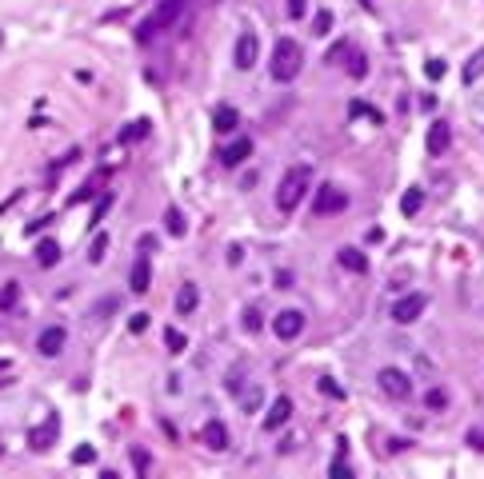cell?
Here are the masks:
<instances>
[{"instance_id": "4fadbf2b", "label": "cell", "mask_w": 484, "mask_h": 479, "mask_svg": "<svg viewBox=\"0 0 484 479\" xmlns=\"http://www.w3.org/2000/svg\"><path fill=\"white\" fill-rule=\"evenodd\" d=\"M200 440H204V447H209V452H228L232 435H228V428H224L221 419H209V423H204V431H200Z\"/></svg>"}, {"instance_id": "d6986e66", "label": "cell", "mask_w": 484, "mask_h": 479, "mask_svg": "<svg viewBox=\"0 0 484 479\" xmlns=\"http://www.w3.org/2000/svg\"><path fill=\"white\" fill-rule=\"evenodd\" d=\"M212 124H216V132H236L240 116H236L232 104H221V108H216V116H212Z\"/></svg>"}, {"instance_id": "60d3db41", "label": "cell", "mask_w": 484, "mask_h": 479, "mask_svg": "<svg viewBox=\"0 0 484 479\" xmlns=\"http://www.w3.org/2000/svg\"><path fill=\"white\" fill-rule=\"evenodd\" d=\"M469 447H476V452H484V431H480V428H472V431H469Z\"/></svg>"}, {"instance_id": "9a60e30c", "label": "cell", "mask_w": 484, "mask_h": 479, "mask_svg": "<svg viewBox=\"0 0 484 479\" xmlns=\"http://www.w3.org/2000/svg\"><path fill=\"white\" fill-rule=\"evenodd\" d=\"M336 264L345 272H352V276H364V272H368V260H364V252H356V248H340V252H336Z\"/></svg>"}, {"instance_id": "52a82bcc", "label": "cell", "mask_w": 484, "mask_h": 479, "mask_svg": "<svg viewBox=\"0 0 484 479\" xmlns=\"http://www.w3.org/2000/svg\"><path fill=\"white\" fill-rule=\"evenodd\" d=\"M424 304H428V300H424L421 292H412V295H400L397 304L388 307V316L397 319V324H416V319L424 316Z\"/></svg>"}, {"instance_id": "f1b7e54d", "label": "cell", "mask_w": 484, "mask_h": 479, "mask_svg": "<svg viewBox=\"0 0 484 479\" xmlns=\"http://www.w3.org/2000/svg\"><path fill=\"white\" fill-rule=\"evenodd\" d=\"M104 252H108V236L100 232L97 240H92V248H88V260H92V264H100V260H104Z\"/></svg>"}, {"instance_id": "3957f363", "label": "cell", "mask_w": 484, "mask_h": 479, "mask_svg": "<svg viewBox=\"0 0 484 479\" xmlns=\"http://www.w3.org/2000/svg\"><path fill=\"white\" fill-rule=\"evenodd\" d=\"M309 180H312V168L309 164H292L285 172V180H280V188H276V208L285 212H292L304 200V192H309Z\"/></svg>"}, {"instance_id": "9c48e42d", "label": "cell", "mask_w": 484, "mask_h": 479, "mask_svg": "<svg viewBox=\"0 0 484 479\" xmlns=\"http://www.w3.org/2000/svg\"><path fill=\"white\" fill-rule=\"evenodd\" d=\"M252 148H256V144H252L249 136H236L232 144L221 148V164H224V168H240V164L252 156Z\"/></svg>"}, {"instance_id": "ac0fdd59", "label": "cell", "mask_w": 484, "mask_h": 479, "mask_svg": "<svg viewBox=\"0 0 484 479\" xmlns=\"http://www.w3.org/2000/svg\"><path fill=\"white\" fill-rule=\"evenodd\" d=\"M37 264L40 268H56L61 264V240H37Z\"/></svg>"}, {"instance_id": "44dd1931", "label": "cell", "mask_w": 484, "mask_h": 479, "mask_svg": "<svg viewBox=\"0 0 484 479\" xmlns=\"http://www.w3.org/2000/svg\"><path fill=\"white\" fill-rule=\"evenodd\" d=\"M149 132H152V124H149V120L128 124V128H120V144H137V140H144Z\"/></svg>"}, {"instance_id": "277c9868", "label": "cell", "mask_w": 484, "mask_h": 479, "mask_svg": "<svg viewBox=\"0 0 484 479\" xmlns=\"http://www.w3.org/2000/svg\"><path fill=\"white\" fill-rule=\"evenodd\" d=\"M348 208V192L336 184H321V192H316V200H312V212L316 216H340V212Z\"/></svg>"}, {"instance_id": "603a6c76", "label": "cell", "mask_w": 484, "mask_h": 479, "mask_svg": "<svg viewBox=\"0 0 484 479\" xmlns=\"http://www.w3.org/2000/svg\"><path fill=\"white\" fill-rule=\"evenodd\" d=\"M421 204H424V192H421V188H409V192L400 196V212H404V216H416V212H421Z\"/></svg>"}, {"instance_id": "1f68e13d", "label": "cell", "mask_w": 484, "mask_h": 479, "mask_svg": "<svg viewBox=\"0 0 484 479\" xmlns=\"http://www.w3.org/2000/svg\"><path fill=\"white\" fill-rule=\"evenodd\" d=\"M261 404H264V400H261V388H249V392L240 395V407H244V411H256Z\"/></svg>"}, {"instance_id": "d590c367", "label": "cell", "mask_w": 484, "mask_h": 479, "mask_svg": "<svg viewBox=\"0 0 484 479\" xmlns=\"http://www.w3.org/2000/svg\"><path fill=\"white\" fill-rule=\"evenodd\" d=\"M16 283H4V292H0V312H8V307H16Z\"/></svg>"}, {"instance_id": "8fae6325", "label": "cell", "mask_w": 484, "mask_h": 479, "mask_svg": "<svg viewBox=\"0 0 484 479\" xmlns=\"http://www.w3.org/2000/svg\"><path fill=\"white\" fill-rule=\"evenodd\" d=\"M424 144H428V156H445L448 144H452V128H448V120H433V128H428V136H424Z\"/></svg>"}, {"instance_id": "6da1fadb", "label": "cell", "mask_w": 484, "mask_h": 479, "mask_svg": "<svg viewBox=\"0 0 484 479\" xmlns=\"http://www.w3.org/2000/svg\"><path fill=\"white\" fill-rule=\"evenodd\" d=\"M185 8H188V0H156L152 16L137 28V44H152V37H156V32H168V28H176V20L185 16Z\"/></svg>"}, {"instance_id": "30bf717a", "label": "cell", "mask_w": 484, "mask_h": 479, "mask_svg": "<svg viewBox=\"0 0 484 479\" xmlns=\"http://www.w3.org/2000/svg\"><path fill=\"white\" fill-rule=\"evenodd\" d=\"M64 344H68V332H64V328H56V324H52V328H44V332L37 336V352H40V356H61Z\"/></svg>"}, {"instance_id": "d6a6232c", "label": "cell", "mask_w": 484, "mask_h": 479, "mask_svg": "<svg viewBox=\"0 0 484 479\" xmlns=\"http://www.w3.org/2000/svg\"><path fill=\"white\" fill-rule=\"evenodd\" d=\"M132 464H137L140 475H149V467H152V455L144 452V447H132Z\"/></svg>"}, {"instance_id": "7402d4cb", "label": "cell", "mask_w": 484, "mask_h": 479, "mask_svg": "<svg viewBox=\"0 0 484 479\" xmlns=\"http://www.w3.org/2000/svg\"><path fill=\"white\" fill-rule=\"evenodd\" d=\"M240 319H244V332H249V336H261V328H264V312H261L256 304L244 307V316H240Z\"/></svg>"}, {"instance_id": "8d00e7d4", "label": "cell", "mask_w": 484, "mask_h": 479, "mask_svg": "<svg viewBox=\"0 0 484 479\" xmlns=\"http://www.w3.org/2000/svg\"><path fill=\"white\" fill-rule=\"evenodd\" d=\"M285 13H288V20H300L304 16V0H285Z\"/></svg>"}, {"instance_id": "ab89813d", "label": "cell", "mask_w": 484, "mask_h": 479, "mask_svg": "<svg viewBox=\"0 0 484 479\" xmlns=\"http://www.w3.org/2000/svg\"><path fill=\"white\" fill-rule=\"evenodd\" d=\"M328 475H333V479H352V467H348V464H340V459H336V464H333V471H328Z\"/></svg>"}, {"instance_id": "f35d334b", "label": "cell", "mask_w": 484, "mask_h": 479, "mask_svg": "<svg viewBox=\"0 0 484 479\" xmlns=\"http://www.w3.org/2000/svg\"><path fill=\"white\" fill-rule=\"evenodd\" d=\"M144 328H149V316H144V312H137V316L128 319V332H144Z\"/></svg>"}, {"instance_id": "e0dca14e", "label": "cell", "mask_w": 484, "mask_h": 479, "mask_svg": "<svg viewBox=\"0 0 484 479\" xmlns=\"http://www.w3.org/2000/svg\"><path fill=\"white\" fill-rule=\"evenodd\" d=\"M197 304H200V292H197V283H180V292H176V312L180 316H192L197 312Z\"/></svg>"}, {"instance_id": "d4e9b609", "label": "cell", "mask_w": 484, "mask_h": 479, "mask_svg": "<svg viewBox=\"0 0 484 479\" xmlns=\"http://www.w3.org/2000/svg\"><path fill=\"white\" fill-rule=\"evenodd\" d=\"M164 344H168V352H173V356H180V352L188 347V336L180 332V328H168V332H164Z\"/></svg>"}, {"instance_id": "5bb4252c", "label": "cell", "mask_w": 484, "mask_h": 479, "mask_svg": "<svg viewBox=\"0 0 484 479\" xmlns=\"http://www.w3.org/2000/svg\"><path fill=\"white\" fill-rule=\"evenodd\" d=\"M288 416H292V400H288V395H276L273 407L264 411V431H280L288 423Z\"/></svg>"}, {"instance_id": "f546056e", "label": "cell", "mask_w": 484, "mask_h": 479, "mask_svg": "<svg viewBox=\"0 0 484 479\" xmlns=\"http://www.w3.org/2000/svg\"><path fill=\"white\" fill-rule=\"evenodd\" d=\"M92 459H97V447H92V443H80V447L73 452V464H76V467L92 464Z\"/></svg>"}, {"instance_id": "83f0119b", "label": "cell", "mask_w": 484, "mask_h": 479, "mask_svg": "<svg viewBox=\"0 0 484 479\" xmlns=\"http://www.w3.org/2000/svg\"><path fill=\"white\" fill-rule=\"evenodd\" d=\"M348 116H368V120H376V124L385 120V116L373 108V104H360V100H356V104H348Z\"/></svg>"}, {"instance_id": "2e32d148", "label": "cell", "mask_w": 484, "mask_h": 479, "mask_svg": "<svg viewBox=\"0 0 484 479\" xmlns=\"http://www.w3.org/2000/svg\"><path fill=\"white\" fill-rule=\"evenodd\" d=\"M149 283H152V264L144 256L137 260V264H132V276H128V288H132V292H149Z\"/></svg>"}, {"instance_id": "74e56055", "label": "cell", "mask_w": 484, "mask_h": 479, "mask_svg": "<svg viewBox=\"0 0 484 479\" xmlns=\"http://www.w3.org/2000/svg\"><path fill=\"white\" fill-rule=\"evenodd\" d=\"M424 72H428V80H440V76H445V60H428Z\"/></svg>"}, {"instance_id": "e575fe53", "label": "cell", "mask_w": 484, "mask_h": 479, "mask_svg": "<svg viewBox=\"0 0 484 479\" xmlns=\"http://www.w3.org/2000/svg\"><path fill=\"white\" fill-rule=\"evenodd\" d=\"M312 32H316V37H328V32H333V13L316 16V20H312Z\"/></svg>"}, {"instance_id": "5b68a950", "label": "cell", "mask_w": 484, "mask_h": 479, "mask_svg": "<svg viewBox=\"0 0 484 479\" xmlns=\"http://www.w3.org/2000/svg\"><path fill=\"white\" fill-rule=\"evenodd\" d=\"M376 383H380V392H385V400H397V404L412 395V380H409V376H404L400 368H380Z\"/></svg>"}, {"instance_id": "4316f807", "label": "cell", "mask_w": 484, "mask_h": 479, "mask_svg": "<svg viewBox=\"0 0 484 479\" xmlns=\"http://www.w3.org/2000/svg\"><path fill=\"white\" fill-rule=\"evenodd\" d=\"M316 388H321L324 395H333V400H345V388H340L333 376H321V380H316Z\"/></svg>"}, {"instance_id": "ffe728a7", "label": "cell", "mask_w": 484, "mask_h": 479, "mask_svg": "<svg viewBox=\"0 0 484 479\" xmlns=\"http://www.w3.org/2000/svg\"><path fill=\"white\" fill-rule=\"evenodd\" d=\"M480 76H484V49L480 52H472V56H469V60H464V84H476V80H480Z\"/></svg>"}, {"instance_id": "7a4b0ae2", "label": "cell", "mask_w": 484, "mask_h": 479, "mask_svg": "<svg viewBox=\"0 0 484 479\" xmlns=\"http://www.w3.org/2000/svg\"><path fill=\"white\" fill-rule=\"evenodd\" d=\"M300 68H304V49H300L297 40H276L273 49V64H268V72H273L276 84H288V80H297Z\"/></svg>"}, {"instance_id": "8992f818", "label": "cell", "mask_w": 484, "mask_h": 479, "mask_svg": "<svg viewBox=\"0 0 484 479\" xmlns=\"http://www.w3.org/2000/svg\"><path fill=\"white\" fill-rule=\"evenodd\" d=\"M300 332H304V312H297V307H285V312H276V319H273V336H276V340L292 344Z\"/></svg>"}, {"instance_id": "7c38bea8", "label": "cell", "mask_w": 484, "mask_h": 479, "mask_svg": "<svg viewBox=\"0 0 484 479\" xmlns=\"http://www.w3.org/2000/svg\"><path fill=\"white\" fill-rule=\"evenodd\" d=\"M256 52H261V37H256V32H244V37L236 40V52H232L236 68H252V64H256Z\"/></svg>"}, {"instance_id": "ba28073f", "label": "cell", "mask_w": 484, "mask_h": 479, "mask_svg": "<svg viewBox=\"0 0 484 479\" xmlns=\"http://www.w3.org/2000/svg\"><path fill=\"white\" fill-rule=\"evenodd\" d=\"M56 431H61V416L49 411V419H44L40 428L28 431V447H32V452H49L52 443H56Z\"/></svg>"}, {"instance_id": "836d02e7", "label": "cell", "mask_w": 484, "mask_h": 479, "mask_svg": "<svg viewBox=\"0 0 484 479\" xmlns=\"http://www.w3.org/2000/svg\"><path fill=\"white\" fill-rule=\"evenodd\" d=\"M112 200H116V196H112V192H104V196L97 200V208H92V224H97V220H104V216H108V208H112Z\"/></svg>"}, {"instance_id": "484cf974", "label": "cell", "mask_w": 484, "mask_h": 479, "mask_svg": "<svg viewBox=\"0 0 484 479\" xmlns=\"http://www.w3.org/2000/svg\"><path fill=\"white\" fill-rule=\"evenodd\" d=\"M364 72H368V60H364V52L352 49V56H348V76H352V80H360Z\"/></svg>"}, {"instance_id": "cb8c5ba5", "label": "cell", "mask_w": 484, "mask_h": 479, "mask_svg": "<svg viewBox=\"0 0 484 479\" xmlns=\"http://www.w3.org/2000/svg\"><path fill=\"white\" fill-rule=\"evenodd\" d=\"M164 228H168L173 236H185V232H188L185 212H180V208H168V212H164Z\"/></svg>"}, {"instance_id": "4dcf8cb0", "label": "cell", "mask_w": 484, "mask_h": 479, "mask_svg": "<svg viewBox=\"0 0 484 479\" xmlns=\"http://www.w3.org/2000/svg\"><path fill=\"white\" fill-rule=\"evenodd\" d=\"M424 404L433 407V411H445V407H448V392H440V388H433V392L424 395Z\"/></svg>"}, {"instance_id": "b9f144b4", "label": "cell", "mask_w": 484, "mask_h": 479, "mask_svg": "<svg viewBox=\"0 0 484 479\" xmlns=\"http://www.w3.org/2000/svg\"><path fill=\"white\" fill-rule=\"evenodd\" d=\"M360 4H364V8H376V0H360Z\"/></svg>"}]
</instances>
